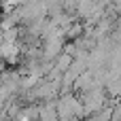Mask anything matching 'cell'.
I'll return each instance as SVG.
<instances>
[{"instance_id":"obj_1","label":"cell","mask_w":121,"mask_h":121,"mask_svg":"<svg viewBox=\"0 0 121 121\" xmlns=\"http://www.w3.org/2000/svg\"><path fill=\"white\" fill-rule=\"evenodd\" d=\"M79 36H83V21H74L64 30V40H77Z\"/></svg>"},{"instance_id":"obj_2","label":"cell","mask_w":121,"mask_h":121,"mask_svg":"<svg viewBox=\"0 0 121 121\" xmlns=\"http://www.w3.org/2000/svg\"><path fill=\"white\" fill-rule=\"evenodd\" d=\"M70 64H72V55H68V53H60V55L53 60V68L60 70V72H66V70L70 68Z\"/></svg>"},{"instance_id":"obj_3","label":"cell","mask_w":121,"mask_h":121,"mask_svg":"<svg viewBox=\"0 0 121 121\" xmlns=\"http://www.w3.org/2000/svg\"><path fill=\"white\" fill-rule=\"evenodd\" d=\"M4 4H6V0H0V9H2V6H4Z\"/></svg>"}]
</instances>
